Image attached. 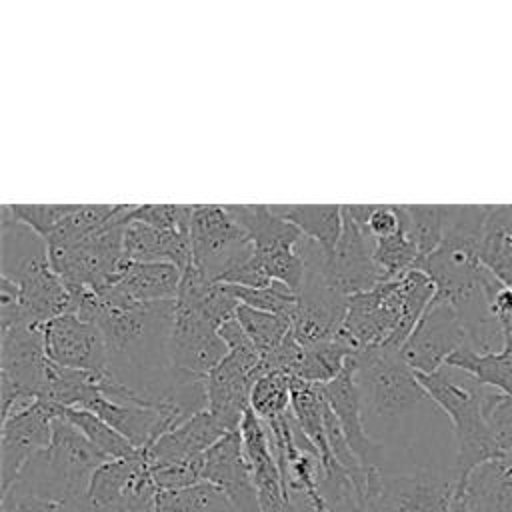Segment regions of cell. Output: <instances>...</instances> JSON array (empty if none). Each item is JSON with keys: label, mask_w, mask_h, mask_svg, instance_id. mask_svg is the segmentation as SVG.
I'll use <instances>...</instances> for the list:
<instances>
[{"label": "cell", "mask_w": 512, "mask_h": 512, "mask_svg": "<svg viewBox=\"0 0 512 512\" xmlns=\"http://www.w3.org/2000/svg\"><path fill=\"white\" fill-rule=\"evenodd\" d=\"M416 378L428 398L448 416L456 440L454 476L458 482V494L468 476L488 460L500 458L490 428L484 416V400L490 388L478 384L470 374L442 366L432 374H418Z\"/></svg>", "instance_id": "cell-1"}, {"label": "cell", "mask_w": 512, "mask_h": 512, "mask_svg": "<svg viewBox=\"0 0 512 512\" xmlns=\"http://www.w3.org/2000/svg\"><path fill=\"white\" fill-rule=\"evenodd\" d=\"M104 462L108 458L58 412L50 446L28 460L6 494L82 500L92 474Z\"/></svg>", "instance_id": "cell-2"}, {"label": "cell", "mask_w": 512, "mask_h": 512, "mask_svg": "<svg viewBox=\"0 0 512 512\" xmlns=\"http://www.w3.org/2000/svg\"><path fill=\"white\" fill-rule=\"evenodd\" d=\"M354 366L364 418L370 414L376 420L392 422L430 400L400 348L386 344L362 348L354 354Z\"/></svg>", "instance_id": "cell-3"}, {"label": "cell", "mask_w": 512, "mask_h": 512, "mask_svg": "<svg viewBox=\"0 0 512 512\" xmlns=\"http://www.w3.org/2000/svg\"><path fill=\"white\" fill-rule=\"evenodd\" d=\"M366 512H466V500L458 494L454 472L418 468L408 474H388L382 468L368 470Z\"/></svg>", "instance_id": "cell-4"}, {"label": "cell", "mask_w": 512, "mask_h": 512, "mask_svg": "<svg viewBox=\"0 0 512 512\" xmlns=\"http://www.w3.org/2000/svg\"><path fill=\"white\" fill-rule=\"evenodd\" d=\"M134 204H118L114 218L86 240L58 250H48L50 266L72 296L108 288L124 262V230Z\"/></svg>", "instance_id": "cell-5"}, {"label": "cell", "mask_w": 512, "mask_h": 512, "mask_svg": "<svg viewBox=\"0 0 512 512\" xmlns=\"http://www.w3.org/2000/svg\"><path fill=\"white\" fill-rule=\"evenodd\" d=\"M48 362L44 326L20 322L0 330L2 420L40 400Z\"/></svg>", "instance_id": "cell-6"}, {"label": "cell", "mask_w": 512, "mask_h": 512, "mask_svg": "<svg viewBox=\"0 0 512 512\" xmlns=\"http://www.w3.org/2000/svg\"><path fill=\"white\" fill-rule=\"evenodd\" d=\"M190 242V266L210 282H220L254 252L246 232L220 204H194Z\"/></svg>", "instance_id": "cell-7"}, {"label": "cell", "mask_w": 512, "mask_h": 512, "mask_svg": "<svg viewBox=\"0 0 512 512\" xmlns=\"http://www.w3.org/2000/svg\"><path fill=\"white\" fill-rule=\"evenodd\" d=\"M404 320V296L400 278L376 284L372 290L348 298L342 332L358 350L384 346Z\"/></svg>", "instance_id": "cell-8"}, {"label": "cell", "mask_w": 512, "mask_h": 512, "mask_svg": "<svg viewBox=\"0 0 512 512\" xmlns=\"http://www.w3.org/2000/svg\"><path fill=\"white\" fill-rule=\"evenodd\" d=\"M468 346L466 330L456 310L442 300H432L400 352L418 374H432L446 366L448 358Z\"/></svg>", "instance_id": "cell-9"}, {"label": "cell", "mask_w": 512, "mask_h": 512, "mask_svg": "<svg viewBox=\"0 0 512 512\" xmlns=\"http://www.w3.org/2000/svg\"><path fill=\"white\" fill-rule=\"evenodd\" d=\"M58 406L36 400L26 410H20L2 420L0 438V488L2 496L10 490L22 468L32 456L48 448L52 442L54 420Z\"/></svg>", "instance_id": "cell-10"}, {"label": "cell", "mask_w": 512, "mask_h": 512, "mask_svg": "<svg viewBox=\"0 0 512 512\" xmlns=\"http://www.w3.org/2000/svg\"><path fill=\"white\" fill-rule=\"evenodd\" d=\"M46 356L68 370L104 376L108 372V348L100 326L78 314H64L44 326Z\"/></svg>", "instance_id": "cell-11"}, {"label": "cell", "mask_w": 512, "mask_h": 512, "mask_svg": "<svg viewBox=\"0 0 512 512\" xmlns=\"http://www.w3.org/2000/svg\"><path fill=\"white\" fill-rule=\"evenodd\" d=\"M344 224L338 244L324 262V278L340 296H354L372 290L382 282L374 260V238L364 232L342 208Z\"/></svg>", "instance_id": "cell-12"}, {"label": "cell", "mask_w": 512, "mask_h": 512, "mask_svg": "<svg viewBox=\"0 0 512 512\" xmlns=\"http://www.w3.org/2000/svg\"><path fill=\"white\" fill-rule=\"evenodd\" d=\"M226 356L228 348L218 334V326L198 312L176 304L170 336L172 366L206 378Z\"/></svg>", "instance_id": "cell-13"}, {"label": "cell", "mask_w": 512, "mask_h": 512, "mask_svg": "<svg viewBox=\"0 0 512 512\" xmlns=\"http://www.w3.org/2000/svg\"><path fill=\"white\" fill-rule=\"evenodd\" d=\"M326 400L340 422V428L346 436V442L362 468H382L384 462V446L376 442L364 424V408L362 396L356 382V366L354 356L346 362V368L328 384H324Z\"/></svg>", "instance_id": "cell-14"}, {"label": "cell", "mask_w": 512, "mask_h": 512, "mask_svg": "<svg viewBox=\"0 0 512 512\" xmlns=\"http://www.w3.org/2000/svg\"><path fill=\"white\" fill-rule=\"evenodd\" d=\"M202 480L216 486L236 512H262L240 432L226 434L204 454Z\"/></svg>", "instance_id": "cell-15"}, {"label": "cell", "mask_w": 512, "mask_h": 512, "mask_svg": "<svg viewBox=\"0 0 512 512\" xmlns=\"http://www.w3.org/2000/svg\"><path fill=\"white\" fill-rule=\"evenodd\" d=\"M182 270L168 262H128L124 260L118 278L96 292L104 302L128 306L176 300Z\"/></svg>", "instance_id": "cell-16"}, {"label": "cell", "mask_w": 512, "mask_h": 512, "mask_svg": "<svg viewBox=\"0 0 512 512\" xmlns=\"http://www.w3.org/2000/svg\"><path fill=\"white\" fill-rule=\"evenodd\" d=\"M254 382V374L230 354L206 376V410H210L228 432L240 430V424L250 410Z\"/></svg>", "instance_id": "cell-17"}, {"label": "cell", "mask_w": 512, "mask_h": 512, "mask_svg": "<svg viewBox=\"0 0 512 512\" xmlns=\"http://www.w3.org/2000/svg\"><path fill=\"white\" fill-rule=\"evenodd\" d=\"M230 434L210 410H202L162 434L148 450L150 468L190 460L206 454L220 438Z\"/></svg>", "instance_id": "cell-18"}, {"label": "cell", "mask_w": 512, "mask_h": 512, "mask_svg": "<svg viewBox=\"0 0 512 512\" xmlns=\"http://www.w3.org/2000/svg\"><path fill=\"white\" fill-rule=\"evenodd\" d=\"M0 234H2V256H0V276L20 284L34 272L50 266L48 244L46 240L34 232L30 226L14 220L8 212L2 210L0 218Z\"/></svg>", "instance_id": "cell-19"}, {"label": "cell", "mask_w": 512, "mask_h": 512, "mask_svg": "<svg viewBox=\"0 0 512 512\" xmlns=\"http://www.w3.org/2000/svg\"><path fill=\"white\" fill-rule=\"evenodd\" d=\"M124 260L168 262L184 272L192 262L190 234L128 222L124 230Z\"/></svg>", "instance_id": "cell-20"}, {"label": "cell", "mask_w": 512, "mask_h": 512, "mask_svg": "<svg viewBox=\"0 0 512 512\" xmlns=\"http://www.w3.org/2000/svg\"><path fill=\"white\" fill-rule=\"evenodd\" d=\"M468 512H512V456L478 466L462 488Z\"/></svg>", "instance_id": "cell-21"}, {"label": "cell", "mask_w": 512, "mask_h": 512, "mask_svg": "<svg viewBox=\"0 0 512 512\" xmlns=\"http://www.w3.org/2000/svg\"><path fill=\"white\" fill-rule=\"evenodd\" d=\"M232 220L246 232L256 252L294 248L302 238L300 230L272 212L266 204H226Z\"/></svg>", "instance_id": "cell-22"}, {"label": "cell", "mask_w": 512, "mask_h": 512, "mask_svg": "<svg viewBox=\"0 0 512 512\" xmlns=\"http://www.w3.org/2000/svg\"><path fill=\"white\" fill-rule=\"evenodd\" d=\"M146 464V450H138L130 458L104 462L90 478L86 492L88 504L96 512H120L128 486Z\"/></svg>", "instance_id": "cell-23"}, {"label": "cell", "mask_w": 512, "mask_h": 512, "mask_svg": "<svg viewBox=\"0 0 512 512\" xmlns=\"http://www.w3.org/2000/svg\"><path fill=\"white\" fill-rule=\"evenodd\" d=\"M274 214L294 224L302 236L318 242L328 254L342 234V206L340 204H272Z\"/></svg>", "instance_id": "cell-24"}, {"label": "cell", "mask_w": 512, "mask_h": 512, "mask_svg": "<svg viewBox=\"0 0 512 512\" xmlns=\"http://www.w3.org/2000/svg\"><path fill=\"white\" fill-rule=\"evenodd\" d=\"M478 258L494 278L512 286V204H492L482 230Z\"/></svg>", "instance_id": "cell-25"}, {"label": "cell", "mask_w": 512, "mask_h": 512, "mask_svg": "<svg viewBox=\"0 0 512 512\" xmlns=\"http://www.w3.org/2000/svg\"><path fill=\"white\" fill-rule=\"evenodd\" d=\"M446 366L470 374L478 384L500 394H512V342L506 340L502 350L476 352L470 346L454 352Z\"/></svg>", "instance_id": "cell-26"}, {"label": "cell", "mask_w": 512, "mask_h": 512, "mask_svg": "<svg viewBox=\"0 0 512 512\" xmlns=\"http://www.w3.org/2000/svg\"><path fill=\"white\" fill-rule=\"evenodd\" d=\"M356 352V344L340 328V332L330 340L304 348L292 378L312 384H328L346 368V362Z\"/></svg>", "instance_id": "cell-27"}, {"label": "cell", "mask_w": 512, "mask_h": 512, "mask_svg": "<svg viewBox=\"0 0 512 512\" xmlns=\"http://www.w3.org/2000/svg\"><path fill=\"white\" fill-rule=\"evenodd\" d=\"M118 212V204H76V208L62 218L44 238L48 250L74 246L88 236L102 230Z\"/></svg>", "instance_id": "cell-28"}, {"label": "cell", "mask_w": 512, "mask_h": 512, "mask_svg": "<svg viewBox=\"0 0 512 512\" xmlns=\"http://www.w3.org/2000/svg\"><path fill=\"white\" fill-rule=\"evenodd\" d=\"M58 412L74 428H78L82 432V436L96 450H100L108 460L130 458V456H134L138 452L122 434H118L100 416H96V414H92L88 410H82V408H60L58 406Z\"/></svg>", "instance_id": "cell-29"}, {"label": "cell", "mask_w": 512, "mask_h": 512, "mask_svg": "<svg viewBox=\"0 0 512 512\" xmlns=\"http://www.w3.org/2000/svg\"><path fill=\"white\" fill-rule=\"evenodd\" d=\"M448 206L438 204H404L406 232L418 248L420 260L432 254L444 238Z\"/></svg>", "instance_id": "cell-30"}, {"label": "cell", "mask_w": 512, "mask_h": 512, "mask_svg": "<svg viewBox=\"0 0 512 512\" xmlns=\"http://www.w3.org/2000/svg\"><path fill=\"white\" fill-rule=\"evenodd\" d=\"M236 320L240 322V326L244 328V332L248 334V338L252 340L262 358L274 352L292 330V322L288 318L262 312L244 304L238 306Z\"/></svg>", "instance_id": "cell-31"}, {"label": "cell", "mask_w": 512, "mask_h": 512, "mask_svg": "<svg viewBox=\"0 0 512 512\" xmlns=\"http://www.w3.org/2000/svg\"><path fill=\"white\" fill-rule=\"evenodd\" d=\"M374 260L380 270L382 282L398 280L404 274H408L410 270H416V266L420 262V254H418V248L414 246L412 238L406 232V224L398 234H394L390 238L374 240Z\"/></svg>", "instance_id": "cell-32"}, {"label": "cell", "mask_w": 512, "mask_h": 512, "mask_svg": "<svg viewBox=\"0 0 512 512\" xmlns=\"http://www.w3.org/2000/svg\"><path fill=\"white\" fill-rule=\"evenodd\" d=\"M292 404V378L282 372H270L260 376L250 392V410L262 420L270 422L274 418L290 412Z\"/></svg>", "instance_id": "cell-33"}, {"label": "cell", "mask_w": 512, "mask_h": 512, "mask_svg": "<svg viewBox=\"0 0 512 512\" xmlns=\"http://www.w3.org/2000/svg\"><path fill=\"white\" fill-rule=\"evenodd\" d=\"M226 286L240 304L262 310V312L284 316L292 322V316L298 306V294L292 292L286 284L270 282L264 288H242L232 284H226Z\"/></svg>", "instance_id": "cell-34"}, {"label": "cell", "mask_w": 512, "mask_h": 512, "mask_svg": "<svg viewBox=\"0 0 512 512\" xmlns=\"http://www.w3.org/2000/svg\"><path fill=\"white\" fill-rule=\"evenodd\" d=\"M194 206L188 204H134L128 222H142L162 230L190 234Z\"/></svg>", "instance_id": "cell-35"}, {"label": "cell", "mask_w": 512, "mask_h": 512, "mask_svg": "<svg viewBox=\"0 0 512 512\" xmlns=\"http://www.w3.org/2000/svg\"><path fill=\"white\" fill-rule=\"evenodd\" d=\"M484 416L500 456H512V394L488 390Z\"/></svg>", "instance_id": "cell-36"}, {"label": "cell", "mask_w": 512, "mask_h": 512, "mask_svg": "<svg viewBox=\"0 0 512 512\" xmlns=\"http://www.w3.org/2000/svg\"><path fill=\"white\" fill-rule=\"evenodd\" d=\"M74 208L76 204H6L2 206V210L8 212L10 218L30 226L42 238H46L48 232L62 218H66Z\"/></svg>", "instance_id": "cell-37"}, {"label": "cell", "mask_w": 512, "mask_h": 512, "mask_svg": "<svg viewBox=\"0 0 512 512\" xmlns=\"http://www.w3.org/2000/svg\"><path fill=\"white\" fill-rule=\"evenodd\" d=\"M256 252V250H254ZM272 282L286 284L292 292H300L304 282V262L294 248H278L270 252H256Z\"/></svg>", "instance_id": "cell-38"}, {"label": "cell", "mask_w": 512, "mask_h": 512, "mask_svg": "<svg viewBox=\"0 0 512 512\" xmlns=\"http://www.w3.org/2000/svg\"><path fill=\"white\" fill-rule=\"evenodd\" d=\"M202 470H204V454L196 456V458H190V460L150 468L152 478H154L160 492L184 490V488H190V486H196V484L204 482L202 480Z\"/></svg>", "instance_id": "cell-39"}, {"label": "cell", "mask_w": 512, "mask_h": 512, "mask_svg": "<svg viewBox=\"0 0 512 512\" xmlns=\"http://www.w3.org/2000/svg\"><path fill=\"white\" fill-rule=\"evenodd\" d=\"M2 512H96L86 496L82 500H52L42 496H2Z\"/></svg>", "instance_id": "cell-40"}, {"label": "cell", "mask_w": 512, "mask_h": 512, "mask_svg": "<svg viewBox=\"0 0 512 512\" xmlns=\"http://www.w3.org/2000/svg\"><path fill=\"white\" fill-rule=\"evenodd\" d=\"M218 334L220 338L224 340L226 348H228V354L238 360L246 370H250L252 374L256 372L262 356L260 352L256 350V346L252 344V340L248 338V334L244 332V328L240 326V322L234 318L226 320L220 328H218ZM256 380V378H254Z\"/></svg>", "instance_id": "cell-41"}, {"label": "cell", "mask_w": 512, "mask_h": 512, "mask_svg": "<svg viewBox=\"0 0 512 512\" xmlns=\"http://www.w3.org/2000/svg\"><path fill=\"white\" fill-rule=\"evenodd\" d=\"M404 228V208L396 204H374L366 230L374 240L390 238Z\"/></svg>", "instance_id": "cell-42"}, {"label": "cell", "mask_w": 512, "mask_h": 512, "mask_svg": "<svg viewBox=\"0 0 512 512\" xmlns=\"http://www.w3.org/2000/svg\"><path fill=\"white\" fill-rule=\"evenodd\" d=\"M220 282L232 284V286H242V288H264L272 280L264 268L262 258L256 252H252L242 264H238L234 270H230Z\"/></svg>", "instance_id": "cell-43"}, {"label": "cell", "mask_w": 512, "mask_h": 512, "mask_svg": "<svg viewBox=\"0 0 512 512\" xmlns=\"http://www.w3.org/2000/svg\"><path fill=\"white\" fill-rule=\"evenodd\" d=\"M504 334H506V340H510L512 342V322L506 326V330H504Z\"/></svg>", "instance_id": "cell-44"}, {"label": "cell", "mask_w": 512, "mask_h": 512, "mask_svg": "<svg viewBox=\"0 0 512 512\" xmlns=\"http://www.w3.org/2000/svg\"><path fill=\"white\" fill-rule=\"evenodd\" d=\"M466 512H468V510H466Z\"/></svg>", "instance_id": "cell-45"}]
</instances>
